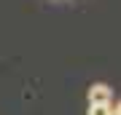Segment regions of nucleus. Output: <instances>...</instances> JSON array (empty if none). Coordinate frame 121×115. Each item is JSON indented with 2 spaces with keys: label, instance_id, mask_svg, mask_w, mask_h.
<instances>
[{
  "label": "nucleus",
  "instance_id": "f03ea898",
  "mask_svg": "<svg viewBox=\"0 0 121 115\" xmlns=\"http://www.w3.org/2000/svg\"><path fill=\"white\" fill-rule=\"evenodd\" d=\"M89 115H113V104H89Z\"/></svg>",
  "mask_w": 121,
  "mask_h": 115
},
{
  "label": "nucleus",
  "instance_id": "7ed1b4c3",
  "mask_svg": "<svg viewBox=\"0 0 121 115\" xmlns=\"http://www.w3.org/2000/svg\"><path fill=\"white\" fill-rule=\"evenodd\" d=\"M113 115H121V102H116V104H113Z\"/></svg>",
  "mask_w": 121,
  "mask_h": 115
},
{
  "label": "nucleus",
  "instance_id": "f257e3e1",
  "mask_svg": "<svg viewBox=\"0 0 121 115\" xmlns=\"http://www.w3.org/2000/svg\"><path fill=\"white\" fill-rule=\"evenodd\" d=\"M89 104H113V88L105 83H94L89 88Z\"/></svg>",
  "mask_w": 121,
  "mask_h": 115
}]
</instances>
